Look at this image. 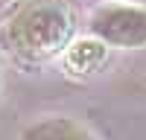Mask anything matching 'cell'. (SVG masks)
I'll return each mask as SVG.
<instances>
[{
	"mask_svg": "<svg viewBox=\"0 0 146 140\" xmlns=\"http://www.w3.org/2000/svg\"><path fill=\"white\" fill-rule=\"evenodd\" d=\"M0 96H3V79H0Z\"/></svg>",
	"mask_w": 146,
	"mask_h": 140,
	"instance_id": "5",
	"label": "cell"
},
{
	"mask_svg": "<svg viewBox=\"0 0 146 140\" xmlns=\"http://www.w3.org/2000/svg\"><path fill=\"white\" fill-rule=\"evenodd\" d=\"M94 38L114 50H143L146 47V6L140 3H102L88 20Z\"/></svg>",
	"mask_w": 146,
	"mask_h": 140,
	"instance_id": "2",
	"label": "cell"
},
{
	"mask_svg": "<svg viewBox=\"0 0 146 140\" xmlns=\"http://www.w3.org/2000/svg\"><path fill=\"white\" fill-rule=\"evenodd\" d=\"M108 50L100 38H79L73 41L67 50H64V64L73 76H91V73H100L108 61Z\"/></svg>",
	"mask_w": 146,
	"mask_h": 140,
	"instance_id": "3",
	"label": "cell"
},
{
	"mask_svg": "<svg viewBox=\"0 0 146 140\" xmlns=\"http://www.w3.org/2000/svg\"><path fill=\"white\" fill-rule=\"evenodd\" d=\"M76 15L67 0H21L0 26L3 50L27 64H41L76 41Z\"/></svg>",
	"mask_w": 146,
	"mask_h": 140,
	"instance_id": "1",
	"label": "cell"
},
{
	"mask_svg": "<svg viewBox=\"0 0 146 140\" xmlns=\"http://www.w3.org/2000/svg\"><path fill=\"white\" fill-rule=\"evenodd\" d=\"M23 140H94V137L73 120L50 117V120H41V123L29 125L23 131Z\"/></svg>",
	"mask_w": 146,
	"mask_h": 140,
	"instance_id": "4",
	"label": "cell"
}]
</instances>
